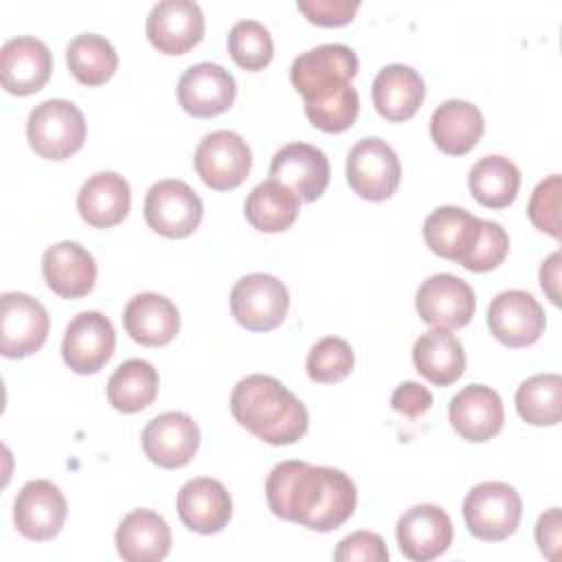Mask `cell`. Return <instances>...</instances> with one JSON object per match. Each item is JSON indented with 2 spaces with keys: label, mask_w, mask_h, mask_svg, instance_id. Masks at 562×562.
I'll return each mask as SVG.
<instances>
[{
  "label": "cell",
  "mask_w": 562,
  "mask_h": 562,
  "mask_svg": "<svg viewBox=\"0 0 562 562\" xmlns=\"http://www.w3.org/2000/svg\"><path fill=\"white\" fill-rule=\"evenodd\" d=\"M123 325L130 338L138 345L162 347L176 338L180 329V312L171 299L156 292H140L125 305Z\"/></svg>",
  "instance_id": "25"
},
{
  "label": "cell",
  "mask_w": 562,
  "mask_h": 562,
  "mask_svg": "<svg viewBox=\"0 0 562 562\" xmlns=\"http://www.w3.org/2000/svg\"><path fill=\"white\" fill-rule=\"evenodd\" d=\"M176 507L182 525L202 536L222 531L233 516L228 490L211 476L187 481L178 492Z\"/></svg>",
  "instance_id": "22"
},
{
  "label": "cell",
  "mask_w": 562,
  "mask_h": 562,
  "mask_svg": "<svg viewBox=\"0 0 562 562\" xmlns=\"http://www.w3.org/2000/svg\"><path fill=\"white\" fill-rule=\"evenodd\" d=\"M547 318L542 305L525 290H505L487 307V327L492 336L512 349L533 345L544 331Z\"/></svg>",
  "instance_id": "13"
},
{
  "label": "cell",
  "mask_w": 562,
  "mask_h": 562,
  "mask_svg": "<svg viewBox=\"0 0 562 562\" xmlns=\"http://www.w3.org/2000/svg\"><path fill=\"white\" fill-rule=\"evenodd\" d=\"M371 97L380 116L400 123L415 116L426 97V86L415 68L389 64L375 75Z\"/></svg>",
  "instance_id": "27"
},
{
  "label": "cell",
  "mask_w": 562,
  "mask_h": 562,
  "mask_svg": "<svg viewBox=\"0 0 562 562\" xmlns=\"http://www.w3.org/2000/svg\"><path fill=\"white\" fill-rule=\"evenodd\" d=\"M558 281H560V252H553L540 268V285L553 305H560Z\"/></svg>",
  "instance_id": "45"
},
{
  "label": "cell",
  "mask_w": 562,
  "mask_h": 562,
  "mask_svg": "<svg viewBox=\"0 0 562 562\" xmlns=\"http://www.w3.org/2000/svg\"><path fill=\"white\" fill-rule=\"evenodd\" d=\"M296 9L316 26L349 24L360 9L358 0H296Z\"/></svg>",
  "instance_id": "42"
},
{
  "label": "cell",
  "mask_w": 562,
  "mask_h": 562,
  "mask_svg": "<svg viewBox=\"0 0 562 562\" xmlns=\"http://www.w3.org/2000/svg\"><path fill=\"white\" fill-rule=\"evenodd\" d=\"M270 512L312 531H334L356 512L353 481L336 468L307 461H281L266 479Z\"/></svg>",
  "instance_id": "1"
},
{
  "label": "cell",
  "mask_w": 562,
  "mask_h": 562,
  "mask_svg": "<svg viewBox=\"0 0 562 562\" xmlns=\"http://www.w3.org/2000/svg\"><path fill=\"white\" fill-rule=\"evenodd\" d=\"M66 64L79 83L101 86L114 75L119 55L108 37L99 33H81L70 40L66 48Z\"/></svg>",
  "instance_id": "34"
},
{
  "label": "cell",
  "mask_w": 562,
  "mask_h": 562,
  "mask_svg": "<svg viewBox=\"0 0 562 562\" xmlns=\"http://www.w3.org/2000/svg\"><path fill=\"white\" fill-rule=\"evenodd\" d=\"M299 202V195L290 187L270 178L248 193L244 213L252 228L261 233H283L296 222Z\"/></svg>",
  "instance_id": "31"
},
{
  "label": "cell",
  "mask_w": 562,
  "mask_h": 562,
  "mask_svg": "<svg viewBox=\"0 0 562 562\" xmlns=\"http://www.w3.org/2000/svg\"><path fill=\"white\" fill-rule=\"evenodd\" d=\"M116 334L101 312H79L64 331L61 358L79 375L97 373L114 353Z\"/></svg>",
  "instance_id": "12"
},
{
  "label": "cell",
  "mask_w": 562,
  "mask_h": 562,
  "mask_svg": "<svg viewBox=\"0 0 562 562\" xmlns=\"http://www.w3.org/2000/svg\"><path fill=\"white\" fill-rule=\"evenodd\" d=\"M228 53L239 68L255 72L272 61L274 42L261 22L239 20L228 33Z\"/></svg>",
  "instance_id": "37"
},
{
  "label": "cell",
  "mask_w": 562,
  "mask_h": 562,
  "mask_svg": "<svg viewBox=\"0 0 562 562\" xmlns=\"http://www.w3.org/2000/svg\"><path fill=\"white\" fill-rule=\"evenodd\" d=\"M288 307V288L274 274H246L231 290V314L248 331H270L279 327Z\"/></svg>",
  "instance_id": "6"
},
{
  "label": "cell",
  "mask_w": 562,
  "mask_h": 562,
  "mask_svg": "<svg viewBox=\"0 0 562 562\" xmlns=\"http://www.w3.org/2000/svg\"><path fill=\"white\" fill-rule=\"evenodd\" d=\"M158 371L143 358H130L108 380V402L119 413H138L158 395Z\"/></svg>",
  "instance_id": "32"
},
{
  "label": "cell",
  "mask_w": 562,
  "mask_h": 562,
  "mask_svg": "<svg viewBox=\"0 0 562 562\" xmlns=\"http://www.w3.org/2000/svg\"><path fill=\"white\" fill-rule=\"evenodd\" d=\"M42 274L57 296L81 299L94 288L97 263L81 244L59 241L44 250Z\"/></svg>",
  "instance_id": "23"
},
{
  "label": "cell",
  "mask_w": 562,
  "mask_h": 562,
  "mask_svg": "<svg viewBox=\"0 0 562 562\" xmlns=\"http://www.w3.org/2000/svg\"><path fill=\"white\" fill-rule=\"evenodd\" d=\"M560 193H562V178L560 173H553L538 182L527 206L531 224L555 239H560Z\"/></svg>",
  "instance_id": "40"
},
{
  "label": "cell",
  "mask_w": 562,
  "mask_h": 562,
  "mask_svg": "<svg viewBox=\"0 0 562 562\" xmlns=\"http://www.w3.org/2000/svg\"><path fill=\"white\" fill-rule=\"evenodd\" d=\"M193 165L209 189L228 191L248 178L252 154L237 132L215 130L200 140Z\"/></svg>",
  "instance_id": "8"
},
{
  "label": "cell",
  "mask_w": 562,
  "mask_h": 562,
  "mask_svg": "<svg viewBox=\"0 0 562 562\" xmlns=\"http://www.w3.org/2000/svg\"><path fill=\"white\" fill-rule=\"evenodd\" d=\"M448 419L452 430L465 441H490L501 432L505 422L503 400L492 386L470 384L450 400Z\"/></svg>",
  "instance_id": "20"
},
{
  "label": "cell",
  "mask_w": 562,
  "mask_h": 562,
  "mask_svg": "<svg viewBox=\"0 0 562 562\" xmlns=\"http://www.w3.org/2000/svg\"><path fill=\"white\" fill-rule=\"evenodd\" d=\"M53 72V55L48 46L33 35H18L2 44L0 79L11 94L26 97L44 88Z\"/></svg>",
  "instance_id": "18"
},
{
  "label": "cell",
  "mask_w": 562,
  "mask_h": 562,
  "mask_svg": "<svg viewBox=\"0 0 562 562\" xmlns=\"http://www.w3.org/2000/svg\"><path fill=\"white\" fill-rule=\"evenodd\" d=\"M509 250V237L498 222L481 220L476 239L468 255L461 259V266L470 272H487L498 268Z\"/></svg>",
  "instance_id": "39"
},
{
  "label": "cell",
  "mask_w": 562,
  "mask_h": 562,
  "mask_svg": "<svg viewBox=\"0 0 562 562\" xmlns=\"http://www.w3.org/2000/svg\"><path fill=\"white\" fill-rule=\"evenodd\" d=\"M413 362L419 375L437 386L457 382L465 371V351L450 329L432 327L413 345Z\"/></svg>",
  "instance_id": "29"
},
{
  "label": "cell",
  "mask_w": 562,
  "mask_h": 562,
  "mask_svg": "<svg viewBox=\"0 0 562 562\" xmlns=\"http://www.w3.org/2000/svg\"><path fill=\"white\" fill-rule=\"evenodd\" d=\"M485 121L481 110L465 99L443 101L430 116L435 145L450 156H463L481 140Z\"/></svg>",
  "instance_id": "28"
},
{
  "label": "cell",
  "mask_w": 562,
  "mask_h": 562,
  "mask_svg": "<svg viewBox=\"0 0 562 562\" xmlns=\"http://www.w3.org/2000/svg\"><path fill=\"white\" fill-rule=\"evenodd\" d=\"M432 406V395L426 386L415 380L402 382L391 395V408L408 419H417Z\"/></svg>",
  "instance_id": "43"
},
{
  "label": "cell",
  "mask_w": 562,
  "mask_h": 562,
  "mask_svg": "<svg viewBox=\"0 0 562 562\" xmlns=\"http://www.w3.org/2000/svg\"><path fill=\"white\" fill-rule=\"evenodd\" d=\"M353 349L345 338L325 336L307 353L305 371L310 380L321 384H331L345 380L353 369Z\"/></svg>",
  "instance_id": "38"
},
{
  "label": "cell",
  "mask_w": 562,
  "mask_h": 562,
  "mask_svg": "<svg viewBox=\"0 0 562 562\" xmlns=\"http://www.w3.org/2000/svg\"><path fill=\"white\" fill-rule=\"evenodd\" d=\"M560 536H562V520H560V507H551L544 514H540L536 522V542L549 560L558 555L560 549Z\"/></svg>",
  "instance_id": "44"
},
{
  "label": "cell",
  "mask_w": 562,
  "mask_h": 562,
  "mask_svg": "<svg viewBox=\"0 0 562 562\" xmlns=\"http://www.w3.org/2000/svg\"><path fill=\"white\" fill-rule=\"evenodd\" d=\"M522 516L518 492L503 481H483L463 498V520L468 531L485 542L509 538Z\"/></svg>",
  "instance_id": "4"
},
{
  "label": "cell",
  "mask_w": 562,
  "mask_h": 562,
  "mask_svg": "<svg viewBox=\"0 0 562 562\" xmlns=\"http://www.w3.org/2000/svg\"><path fill=\"white\" fill-rule=\"evenodd\" d=\"M66 514V496L46 479L24 483L13 501V522L18 531L35 542L55 538L64 527Z\"/></svg>",
  "instance_id": "15"
},
{
  "label": "cell",
  "mask_w": 562,
  "mask_h": 562,
  "mask_svg": "<svg viewBox=\"0 0 562 562\" xmlns=\"http://www.w3.org/2000/svg\"><path fill=\"white\" fill-rule=\"evenodd\" d=\"M358 110L360 97L351 83L338 86L314 99H305V114L310 123L329 134L349 130L358 119Z\"/></svg>",
  "instance_id": "36"
},
{
  "label": "cell",
  "mask_w": 562,
  "mask_h": 562,
  "mask_svg": "<svg viewBox=\"0 0 562 562\" xmlns=\"http://www.w3.org/2000/svg\"><path fill=\"white\" fill-rule=\"evenodd\" d=\"M415 307L424 323L443 329H459L472 321L476 299L468 281L439 272L422 281L415 294Z\"/></svg>",
  "instance_id": "11"
},
{
  "label": "cell",
  "mask_w": 562,
  "mask_h": 562,
  "mask_svg": "<svg viewBox=\"0 0 562 562\" xmlns=\"http://www.w3.org/2000/svg\"><path fill=\"white\" fill-rule=\"evenodd\" d=\"M140 441L151 463L176 470L195 457L200 446V428L187 413L169 411L147 422Z\"/></svg>",
  "instance_id": "16"
},
{
  "label": "cell",
  "mask_w": 562,
  "mask_h": 562,
  "mask_svg": "<svg viewBox=\"0 0 562 562\" xmlns=\"http://www.w3.org/2000/svg\"><path fill=\"white\" fill-rule=\"evenodd\" d=\"M48 327V312L37 299L24 292L0 296V353L4 358H26L40 351Z\"/></svg>",
  "instance_id": "9"
},
{
  "label": "cell",
  "mask_w": 562,
  "mask_h": 562,
  "mask_svg": "<svg viewBox=\"0 0 562 562\" xmlns=\"http://www.w3.org/2000/svg\"><path fill=\"white\" fill-rule=\"evenodd\" d=\"M145 33L158 53L184 55L204 35V13L193 0H160L147 15Z\"/></svg>",
  "instance_id": "14"
},
{
  "label": "cell",
  "mask_w": 562,
  "mask_h": 562,
  "mask_svg": "<svg viewBox=\"0 0 562 562\" xmlns=\"http://www.w3.org/2000/svg\"><path fill=\"white\" fill-rule=\"evenodd\" d=\"M31 149L46 160H64L77 154L86 140V119L66 99H46L35 105L26 121Z\"/></svg>",
  "instance_id": "3"
},
{
  "label": "cell",
  "mask_w": 562,
  "mask_h": 562,
  "mask_svg": "<svg viewBox=\"0 0 562 562\" xmlns=\"http://www.w3.org/2000/svg\"><path fill=\"white\" fill-rule=\"evenodd\" d=\"M472 198L487 209H505L516 200L520 187L518 167L505 156H483L468 173Z\"/></svg>",
  "instance_id": "33"
},
{
  "label": "cell",
  "mask_w": 562,
  "mask_h": 562,
  "mask_svg": "<svg viewBox=\"0 0 562 562\" xmlns=\"http://www.w3.org/2000/svg\"><path fill=\"white\" fill-rule=\"evenodd\" d=\"M270 178L290 187L299 200L314 202L329 184V160L314 145L290 143L272 156Z\"/></svg>",
  "instance_id": "21"
},
{
  "label": "cell",
  "mask_w": 562,
  "mask_h": 562,
  "mask_svg": "<svg viewBox=\"0 0 562 562\" xmlns=\"http://www.w3.org/2000/svg\"><path fill=\"white\" fill-rule=\"evenodd\" d=\"M145 222L147 226L169 239L189 237L202 222V200L182 180H158L145 195Z\"/></svg>",
  "instance_id": "7"
},
{
  "label": "cell",
  "mask_w": 562,
  "mask_h": 562,
  "mask_svg": "<svg viewBox=\"0 0 562 562\" xmlns=\"http://www.w3.org/2000/svg\"><path fill=\"white\" fill-rule=\"evenodd\" d=\"M395 538L408 560L428 562L446 553L452 544V520L441 507L422 503L400 516Z\"/></svg>",
  "instance_id": "17"
},
{
  "label": "cell",
  "mask_w": 562,
  "mask_h": 562,
  "mask_svg": "<svg viewBox=\"0 0 562 562\" xmlns=\"http://www.w3.org/2000/svg\"><path fill=\"white\" fill-rule=\"evenodd\" d=\"M402 178V167L395 149L378 138H360L347 154V182L360 198L382 202L391 198Z\"/></svg>",
  "instance_id": "5"
},
{
  "label": "cell",
  "mask_w": 562,
  "mask_h": 562,
  "mask_svg": "<svg viewBox=\"0 0 562 562\" xmlns=\"http://www.w3.org/2000/svg\"><path fill=\"white\" fill-rule=\"evenodd\" d=\"M231 413L239 426L270 446L296 443L310 426L305 404L277 378L252 373L231 393Z\"/></svg>",
  "instance_id": "2"
},
{
  "label": "cell",
  "mask_w": 562,
  "mask_h": 562,
  "mask_svg": "<svg viewBox=\"0 0 562 562\" xmlns=\"http://www.w3.org/2000/svg\"><path fill=\"white\" fill-rule=\"evenodd\" d=\"M562 378L538 373L527 378L516 391V411L531 426H555L562 417Z\"/></svg>",
  "instance_id": "35"
},
{
  "label": "cell",
  "mask_w": 562,
  "mask_h": 562,
  "mask_svg": "<svg viewBox=\"0 0 562 562\" xmlns=\"http://www.w3.org/2000/svg\"><path fill=\"white\" fill-rule=\"evenodd\" d=\"M334 560L338 562H353V560H362V562H386L389 560V549L384 544V540L373 533V531H353L349 536H345L336 551H334Z\"/></svg>",
  "instance_id": "41"
},
{
  "label": "cell",
  "mask_w": 562,
  "mask_h": 562,
  "mask_svg": "<svg viewBox=\"0 0 562 562\" xmlns=\"http://www.w3.org/2000/svg\"><path fill=\"white\" fill-rule=\"evenodd\" d=\"M358 72V57L347 44H321L301 53L290 66V81L305 99H314L338 86L351 83Z\"/></svg>",
  "instance_id": "10"
},
{
  "label": "cell",
  "mask_w": 562,
  "mask_h": 562,
  "mask_svg": "<svg viewBox=\"0 0 562 562\" xmlns=\"http://www.w3.org/2000/svg\"><path fill=\"white\" fill-rule=\"evenodd\" d=\"M237 94L233 75L220 64L200 61L189 66L178 81V101L182 110L198 119H209L226 112Z\"/></svg>",
  "instance_id": "19"
},
{
  "label": "cell",
  "mask_w": 562,
  "mask_h": 562,
  "mask_svg": "<svg viewBox=\"0 0 562 562\" xmlns=\"http://www.w3.org/2000/svg\"><path fill=\"white\" fill-rule=\"evenodd\" d=\"M132 204V191L123 176L99 171L90 176L77 195V211L92 228H110L121 224Z\"/></svg>",
  "instance_id": "24"
},
{
  "label": "cell",
  "mask_w": 562,
  "mask_h": 562,
  "mask_svg": "<svg viewBox=\"0 0 562 562\" xmlns=\"http://www.w3.org/2000/svg\"><path fill=\"white\" fill-rule=\"evenodd\" d=\"M481 217H474L461 206H439L424 220V239L426 246L443 257L461 263V259L472 248Z\"/></svg>",
  "instance_id": "30"
},
{
  "label": "cell",
  "mask_w": 562,
  "mask_h": 562,
  "mask_svg": "<svg viewBox=\"0 0 562 562\" xmlns=\"http://www.w3.org/2000/svg\"><path fill=\"white\" fill-rule=\"evenodd\" d=\"M116 551L125 562H158L169 553L171 529L151 509H134L116 527Z\"/></svg>",
  "instance_id": "26"
}]
</instances>
